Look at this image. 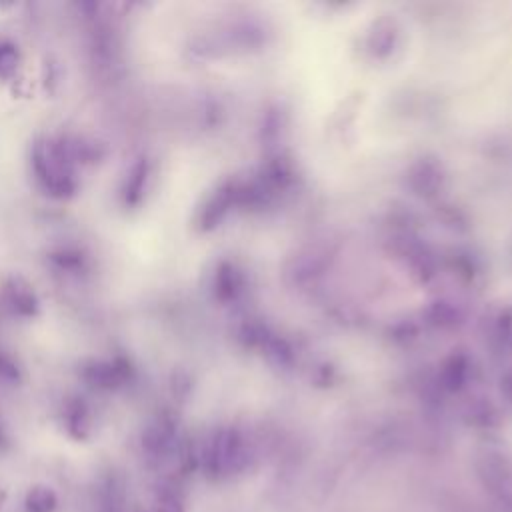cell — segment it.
Segmentation results:
<instances>
[{"mask_svg":"<svg viewBox=\"0 0 512 512\" xmlns=\"http://www.w3.org/2000/svg\"><path fill=\"white\" fill-rule=\"evenodd\" d=\"M30 168L38 188L54 198L68 200L78 190V166L72 160L64 136H38L30 148Z\"/></svg>","mask_w":512,"mask_h":512,"instance_id":"6da1fadb","label":"cell"},{"mask_svg":"<svg viewBox=\"0 0 512 512\" xmlns=\"http://www.w3.org/2000/svg\"><path fill=\"white\" fill-rule=\"evenodd\" d=\"M252 452L248 440L236 428H220L212 432L198 454V464L212 480L240 474L248 468Z\"/></svg>","mask_w":512,"mask_h":512,"instance_id":"7a4b0ae2","label":"cell"},{"mask_svg":"<svg viewBox=\"0 0 512 512\" xmlns=\"http://www.w3.org/2000/svg\"><path fill=\"white\" fill-rule=\"evenodd\" d=\"M140 446H142L144 458L154 466H160L174 458H178L182 464L186 460L184 450L178 440V424H176L174 416H170L168 412L156 414L144 426L142 436H140Z\"/></svg>","mask_w":512,"mask_h":512,"instance_id":"3957f363","label":"cell"},{"mask_svg":"<svg viewBox=\"0 0 512 512\" xmlns=\"http://www.w3.org/2000/svg\"><path fill=\"white\" fill-rule=\"evenodd\" d=\"M80 380L98 392H116L130 386L136 378V368L126 356L88 358L80 364Z\"/></svg>","mask_w":512,"mask_h":512,"instance_id":"277c9868","label":"cell"},{"mask_svg":"<svg viewBox=\"0 0 512 512\" xmlns=\"http://www.w3.org/2000/svg\"><path fill=\"white\" fill-rule=\"evenodd\" d=\"M478 478L502 512H512V464L500 454H486L478 462Z\"/></svg>","mask_w":512,"mask_h":512,"instance_id":"5b68a950","label":"cell"},{"mask_svg":"<svg viewBox=\"0 0 512 512\" xmlns=\"http://www.w3.org/2000/svg\"><path fill=\"white\" fill-rule=\"evenodd\" d=\"M2 302L12 316L22 320H32L40 314V298L34 286L22 276H8L4 280Z\"/></svg>","mask_w":512,"mask_h":512,"instance_id":"8992f818","label":"cell"},{"mask_svg":"<svg viewBox=\"0 0 512 512\" xmlns=\"http://www.w3.org/2000/svg\"><path fill=\"white\" fill-rule=\"evenodd\" d=\"M46 264L50 266L52 274L64 280H82L90 274L92 260L90 254L74 244H62L48 252Z\"/></svg>","mask_w":512,"mask_h":512,"instance_id":"52a82bcc","label":"cell"},{"mask_svg":"<svg viewBox=\"0 0 512 512\" xmlns=\"http://www.w3.org/2000/svg\"><path fill=\"white\" fill-rule=\"evenodd\" d=\"M150 160L146 156H138L130 162L126 168L122 182H120V204L126 210H136L146 196L148 184H150Z\"/></svg>","mask_w":512,"mask_h":512,"instance_id":"ba28073f","label":"cell"},{"mask_svg":"<svg viewBox=\"0 0 512 512\" xmlns=\"http://www.w3.org/2000/svg\"><path fill=\"white\" fill-rule=\"evenodd\" d=\"M62 422L66 432L72 438L76 440L88 438L94 428V414L88 400L82 396L66 398V402L62 404Z\"/></svg>","mask_w":512,"mask_h":512,"instance_id":"9c48e42d","label":"cell"},{"mask_svg":"<svg viewBox=\"0 0 512 512\" xmlns=\"http://www.w3.org/2000/svg\"><path fill=\"white\" fill-rule=\"evenodd\" d=\"M92 510L94 512H126V490L118 474L108 472L98 480L92 496Z\"/></svg>","mask_w":512,"mask_h":512,"instance_id":"30bf717a","label":"cell"},{"mask_svg":"<svg viewBox=\"0 0 512 512\" xmlns=\"http://www.w3.org/2000/svg\"><path fill=\"white\" fill-rule=\"evenodd\" d=\"M64 142H66V148H68L72 160L76 162V166L96 164L106 154L104 144H100L98 140L88 138V136H64Z\"/></svg>","mask_w":512,"mask_h":512,"instance_id":"8fae6325","label":"cell"},{"mask_svg":"<svg viewBox=\"0 0 512 512\" xmlns=\"http://www.w3.org/2000/svg\"><path fill=\"white\" fill-rule=\"evenodd\" d=\"M24 504L28 512H54L58 506V498L50 486L36 484L26 492Z\"/></svg>","mask_w":512,"mask_h":512,"instance_id":"7c38bea8","label":"cell"},{"mask_svg":"<svg viewBox=\"0 0 512 512\" xmlns=\"http://www.w3.org/2000/svg\"><path fill=\"white\" fill-rule=\"evenodd\" d=\"M154 510L156 512H186L184 500L174 482H164L156 488Z\"/></svg>","mask_w":512,"mask_h":512,"instance_id":"4fadbf2b","label":"cell"},{"mask_svg":"<svg viewBox=\"0 0 512 512\" xmlns=\"http://www.w3.org/2000/svg\"><path fill=\"white\" fill-rule=\"evenodd\" d=\"M22 56L12 40H0V80H12L18 74Z\"/></svg>","mask_w":512,"mask_h":512,"instance_id":"5bb4252c","label":"cell"},{"mask_svg":"<svg viewBox=\"0 0 512 512\" xmlns=\"http://www.w3.org/2000/svg\"><path fill=\"white\" fill-rule=\"evenodd\" d=\"M22 380V370L18 366V362L0 350V384H18Z\"/></svg>","mask_w":512,"mask_h":512,"instance_id":"9a60e30c","label":"cell"},{"mask_svg":"<svg viewBox=\"0 0 512 512\" xmlns=\"http://www.w3.org/2000/svg\"><path fill=\"white\" fill-rule=\"evenodd\" d=\"M10 446V438H8V432L0 420V450H6Z\"/></svg>","mask_w":512,"mask_h":512,"instance_id":"2e32d148","label":"cell"},{"mask_svg":"<svg viewBox=\"0 0 512 512\" xmlns=\"http://www.w3.org/2000/svg\"><path fill=\"white\" fill-rule=\"evenodd\" d=\"M0 502H2V492H0Z\"/></svg>","mask_w":512,"mask_h":512,"instance_id":"e0dca14e","label":"cell"},{"mask_svg":"<svg viewBox=\"0 0 512 512\" xmlns=\"http://www.w3.org/2000/svg\"><path fill=\"white\" fill-rule=\"evenodd\" d=\"M138 512H142V510H138Z\"/></svg>","mask_w":512,"mask_h":512,"instance_id":"ac0fdd59","label":"cell"}]
</instances>
